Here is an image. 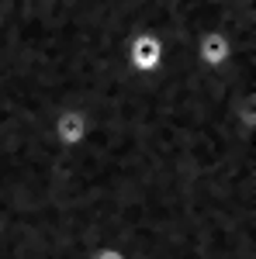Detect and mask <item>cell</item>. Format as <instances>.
Segmentation results:
<instances>
[{
	"instance_id": "cell-1",
	"label": "cell",
	"mask_w": 256,
	"mask_h": 259,
	"mask_svg": "<svg viewBox=\"0 0 256 259\" xmlns=\"http://www.w3.org/2000/svg\"><path fill=\"white\" fill-rule=\"evenodd\" d=\"M246 38H256V31H246V35H225V31H204L201 38L194 41V59L204 66V69H225L232 56H236V45Z\"/></svg>"
},
{
	"instance_id": "cell-2",
	"label": "cell",
	"mask_w": 256,
	"mask_h": 259,
	"mask_svg": "<svg viewBox=\"0 0 256 259\" xmlns=\"http://www.w3.org/2000/svg\"><path fill=\"white\" fill-rule=\"evenodd\" d=\"M163 59H166V45L156 31H138L135 38L128 41V66L135 69L138 76H153L163 69Z\"/></svg>"
},
{
	"instance_id": "cell-3",
	"label": "cell",
	"mask_w": 256,
	"mask_h": 259,
	"mask_svg": "<svg viewBox=\"0 0 256 259\" xmlns=\"http://www.w3.org/2000/svg\"><path fill=\"white\" fill-rule=\"evenodd\" d=\"M52 139L59 142L62 149H80L90 139V114L83 107H62L52 118Z\"/></svg>"
},
{
	"instance_id": "cell-4",
	"label": "cell",
	"mask_w": 256,
	"mask_h": 259,
	"mask_svg": "<svg viewBox=\"0 0 256 259\" xmlns=\"http://www.w3.org/2000/svg\"><path fill=\"white\" fill-rule=\"evenodd\" d=\"M90 259H128V256H125L121 249H115V245H104V249H97Z\"/></svg>"
}]
</instances>
